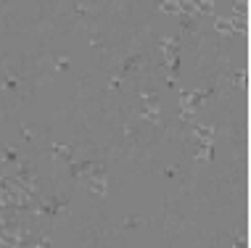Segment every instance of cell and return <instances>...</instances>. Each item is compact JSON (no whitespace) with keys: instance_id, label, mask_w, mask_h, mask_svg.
Instances as JSON below:
<instances>
[{"instance_id":"1","label":"cell","mask_w":251,"mask_h":248,"mask_svg":"<svg viewBox=\"0 0 251 248\" xmlns=\"http://www.w3.org/2000/svg\"><path fill=\"white\" fill-rule=\"evenodd\" d=\"M161 64L167 66V74H177L180 69V40L177 37H161L159 40Z\"/></svg>"},{"instance_id":"2","label":"cell","mask_w":251,"mask_h":248,"mask_svg":"<svg viewBox=\"0 0 251 248\" xmlns=\"http://www.w3.org/2000/svg\"><path fill=\"white\" fill-rule=\"evenodd\" d=\"M140 119L148 124H159L161 122V103H159V95L153 93V90H143L140 93Z\"/></svg>"},{"instance_id":"3","label":"cell","mask_w":251,"mask_h":248,"mask_svg":"<svg viewBox=\"0 0 251 248\" xmlns=\"http://www.w3.org/2000/svg\"><path fill=\"white\" fill-rule=\"evenodd\" d=\"M214 29H217V34H246L249 32V24L246 19H238V16H214Z\"/></svg>"},{"instance_id":"4","label":"cell","mask_w":251,"mask_h":248,"mask_svg":"<svg viewBox=\"0 0 251 248\" xmlns=\"http://www.w3.org/2000/svg\"><path fill=\"white\" fill-rule=\"evenodd\" d=\"M50 153L56 161H67V164H71V145L67 143H53L50 145Z\"/></svg>"},{"instance_id":"5","label":"cell","mask_w":251,"mask_h":248,"mask_svg":"<svg viewBox=\"0 0 251 248\" xmlns=\"http://www.w3.org/2000/svg\"><path fill=\"white\" fill-rule=\"evenodd\" d=\"M209 93H212L209 87H199V90H193V93H188V106H190V111L201 108V103L209 98Z\"/></svg>"},{"instance_id":"6","label":"cell","mask_w":251,"mask_h":248,"mask_svg":"<svg viewBox=\"0 0 251 248\" xmlns=\"http://www.w3.org/2000/svg\"><path fill=\"white\" fill-rule=\"evenodd\" d=\"M193 135H196V140H199V145H206V143H212V137H214V127L212 124H196Z\"/></svg>"},{"instance_id":"7","label":"cell","mask_w":251,"mask_h":248,"mask_svg":"<svg viewBox=\"0 0 251 248\" xmlns=\"http://www.w3.org/2000/svg\"><path fill=\"white\" fill-rule=\"evenodd\" d=\"M90 166H93V161H71V164H69V172H71V177H77V180H82V177L87 180Z\"/></svg>"},{"instance_id":"8","label":"cell","mask_w":251,"mask_h":248,"mask_svg":"<svg viewBox=\"0 0 251 248\" xmlns=\"http://www.w3.org/2000/svg\"><path fill=\"white\" fill-rule=\"evenodd\" d=\"M87 190L93 196H106V177H87Z\"/></svg>"},{"instance_id":"9","label":"cell","mask_w":251,"mask_h":248,"mask_svg":"<svg viewBox=\"0 0 251 248\" xmlns=\"http://www.w3.org/2000/svg\"><path fill=\"white\" fill-rule=\"evenodd\" d=\"M196 161H212L214 159V143H206V145H199V150L193 153Z\"/></svg>"},{"instance_id":"10","label":"cell","mask_w":251,"mask_h":248,"mask_svg":"<svg viewBox=\"0 0 251 248\" xmlns=\"http://www.w3.org/2000/svg\"><path fill=\"white\" fill-rule=\"evenodd\" d=\"M217 5L212 0H196V16H214Z\"/></svg>"},{"instance_id":"11","label":"cell","mask_w":251,"mask_h":248,"mask_svg":"<svg viewBox=\"0 0 251 248\" xmlns=\"http://www.w3.org/2000/svg\"><path fill=\"white\" fill-rule=\"evenodd\" d=\"M161 11H164V14H169V16H177V19H180V0H164V3L159 5Z\"/></svg>"},{"instance_id":"12","label":"cell","mask_w":251,"mask_h":248,"mask_svg":"<svg viewBox=\"0 0 251 248\" xmlns=\"http://www.w3.org/2000/svg\"><path fill=\"white\" fill-rule=\"evenodd\" d=\"M140 66V56H130V58H124V64H122V69H119V74H130L133 69H137Z\"/></svg>"},{"instance_id":"13","label":"cell","mask_w":251,"mask_h":248,"mask_svg":"<svg viewBox=\"0 0 251 248\" xmlns=\"http://www.w3.org/2000/svg\"><path fill=\"white\" fill-rule=\"evenodd\" d=\"M29 248H50V238H48V235H34V238L29 240Z\"/></svg>"},{"instance_id":"14","label":"cell","mask_w":251,"mask_h":248,"mask_svg":"<svg viewBox=\"0 0 251 248\" xmlns=\"http://www.w3.org/2000/svg\"><path fill=\"white\" fill-rule=\"evenodd\" d=\"M53 66H56V71H67L69 69V56H56L53 58Z\"/></svg>"},{"instance_id":"15","label":"cell","mask_w":251,"mask_h":248,"mask_svg":"<svg viewBox=\"0 0 251 248\" xmlns=\"http://www.w3.org/2000/svg\"><path fill=\"white\" fill-rule=\"evenodd\" d=\"M235 84H238L241 90H246V84H249V71H246V69H241V71L235 74Z\"/></svg>"},{"instance_id":"16","label":"cell","mask_w":251,"mask_h":248,"mask_svg":"<svg viewBox=\"0 0 251 248\" xmlns=\"http://www.w3.org/2000/svg\"><path fill=\"white\" fill-rule=\"evenodd\" d=\"M119 87H122V74H114L109 82V90H119Z\"/></svg>"},{"instance_id":"17","label":"cell","mask_w":251,"mask_h":248,"mask_svg":"<svg viewBox=\"0 0 251 248\" xmlns=\"http://www.w3.org/2000/svg\"><path fill=\"white\" fill-rule=\"evenodd\" d=\"M16 84H19V80H16L14 74H8V80H5V90H16Z\"/></svg>"},{"instance_id":"18","label":"cell","mask_w":251,"mask_h":248,"mask_svg":"<svg viewBox=\"0 0 251 248\" xmlns=\"http://www.w3.org/2000/svg\"><path fill=\"white\" fill-rule=\"evenodd\" d=\"M124 225H127V227H137V225H140V219H137V216H127Z\"/></svg>"},{"instance_id":"19","label":"cell","mask_w":251,"mask_h":248,"mask_svg":"<svg viewBox=\"0 0 251 248\" xmlns=\"http://www.w3.org/2000/svg\"><path fill=\"white\" fill-rule=\"evenodd\" d=\"M167 84H169V87H175V84H177V74H167Z\"/></svg>"},{"instance_id":"20","label":"cell","mask_w":251,"mask_h":248,"mask_svg":"<svg viewBox=\"0 0 251 248\" xmlns=\"http://www.w3.org/2000/svg\"><path fill=\"white\" fill-rule=\"evenodd\" d=\"M235 248H249V240L246 238H238L235 240Z\"/></svg>"}]
</instances>
